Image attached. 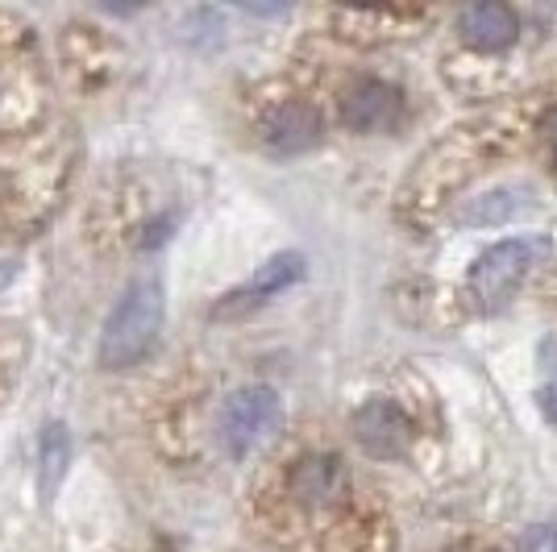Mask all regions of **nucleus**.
Masks as SVG:
<instances>
[{
  "label": "nucleus",
  "instance_id": "1",
  "mask_svg": "<svg viewBox=\"0 0 557 552\" xmlns=\"http://www.w3.org/2000/svg\"><path fill=\"white\" fill-rule=\"evenodd\" d=\"M159 328H163V287H159V278H141L121 296V303H116L109 324H104L100 366L125 369L141 362L146 349L154 346Z\"/></svg>",
  "mask_w": 557,
  "mask_h": 552
},
{
  "label": "nucleus",
  "instance_id": "3",
  "mask_svg": "<svg viewBox=\"0 0 557 552\" xmlns=\"http://www.w3.org/2000/svg\"><path fill=\"white\" fill-rule=\"evenodd\" d=\"M283 424V403L271 387H242L225 399L221 407V419H216V432H221V444L230 449L233 457H246L255 444L275 432Z\"/></svg>",
  "mask_w": 557,
  "mask_h": 552
},
{
  "label": "nucleus",
  "instance_id": "2",
  "mask_svg": "<svg viewBox=\"0 0 557 552\" xmlns=\"http://www.w3.org/2000/svg\"><path fill=\"white\" fill-rule=\"evenodd\" d=\"M549 250H554V246H549L545 233H529V237H511V241L491 246V250L474 262V271H470V283H466V287H470V300L479 303L483 312L499 308V303L508 300L511 291L549 258Z\"/></svg>",
  "mask_w": 557,
  "mask_h": 552
},
{
  "label": "nucleus",
  "instance_id": "9",
  "mask_svg": "<svg viewBox=\"0 0 557 552\" xmlns=\"http://www.w3.org/2000/svg\"><path fill=\"white\" fill-rule=\"evenodd\" d=\"M300 275H304L300 253H278V258H271L267 266H258L255 278H250L246 287H237L233 296H225V303H221L216 312H221V316H230V312H242V308H255V303L278 296L283 287H292Z\"/></svg>",
  "mask_w": 557,
  "mask_h": 552
},
{
  "label": "nucleus",
  "instance_id": "13",
  "mask_svg": "<svg viewBox=\"0 0 557 552\" xmlns=\"http://www.w3.org/2000/svg\"><path fill=\"white\" fill-rule=\"evenodd\" d=\"M549 146H554V162H557V113L549 116Z\"/></svg>",
  "mask_w": 557,
  "mask_h": 552
},
{
  "label": "nucleus",
  "instance_id": "10",
  "mask_svg": "<svg viewBox=\"0 0 557 552\" xmlns=\"http://www.w3.org/2000/svg\"><path fill=\"white\" fill-rule=\"evenodd\" d=\"M67 457H71L67 432H63L59 424H50L47 437H42V490H47V499L59 490V482H63V474H67Z\"/></svg>",
  "mask_w": 557,
  "mask_h": 552
},
{
  "label": "nucleus",
  "instance_id": "8",
  "mask_svg": "<svg viewBox=\"0 0 557 552\" xmlns=\"http://www.w3.org/2000/svg\"><path fill=\"white\" fill-rule=\"evenodd\" d=\"M262 138L278 154H300V150H308L312 141L321 138V116L304 100H287V104H278L275 113L267 116Z\"/></svg>",
  "mask_w": 557,
  "mask_h": 552
},
{
  "label": "nucleus",
  "instance_id": "4",
  "mask_svg": "<svg viewBox=\"0 0 557 552\" xmlns=\"http://www.w3.org/2000/svg\"><path fill=\"white\" fill-rule=\"evenodd\" d=\"M349 494V469L337 453H308L287 469V499L304 511H329Z\"/></svg>",
  "mask_w": 557,
  "mask_h": 552
},
{
  "label": "nucleus",
  "instance_id": "7",
  "mask_svg": "<svg viewBox=\"0 0 557 552\" xmlns=\"http://www.w3.org/2000/svg\"><path fill=\"white\" fill-rule=\"evenodd\" d=\"M458 34L462 42L479 50H504L516 42L520 34V17L511 13L508 4H495V0H483V4H466L458 13Z\"/></svg>",
  "mask_w": 557,
  "mask_h": 552
},
{
  "label": "nucleus",
  "instance_id": "5",
  "mask_svg": "<svg viewBox=\"0 0 557 552\" xmlns=\"http://www.w3.org/2000/svg\"><path fill=\"white\" fill-rule=\"evenodd\" d=\"M354 440L379 461H404L412 453V419L392 399H367L354 412Z\"/></svg>",
  "mask_w": 557,
  "mask_h": 552
},
{
  "label": "nucleus",
  "instance_id": "12",
  "mask_svg": "<svg viewBox=\"0 0 557 552\" xmlns=\"http://www.w3.org/2000/svg\"><path fill=\"white\" fill-rule=\"evenodd\" d=\"M520 552H557V528H529V536L520 540Z\"/></svg>",
  "mask_w": 557,
  "mask_h": 552
},
{
  "label": "nucleus",
  "instance_id": "6",
  "mask_svg": "<svg viewBox=\"0 0 557 552\" xmlns=\"http://www.w3.org/2000/svg\"><path fill=\"white\" fill-rule=\"evenodd\" d=\"M399 116V92L383 79H354L342 92V121L354 134H379L395 125Z\"/></svg>",
  "mask_w": 557,
  "mask_h": 552
},
{
  "label": "nucleus",
  "instance_id": "11",
  "mask_svg": "<svg viewBox=\"0 0 557 552\" xmlns=\"http://www.w3.org/2000/svg\"><path fill=\"white\" fill-rule=\"evenodd\" d=\"M541 412L557 424V341L541 349Z\"/></svg>",
  "mask_w": 557,
  "mask_h": 552
}]
</instances>
